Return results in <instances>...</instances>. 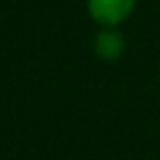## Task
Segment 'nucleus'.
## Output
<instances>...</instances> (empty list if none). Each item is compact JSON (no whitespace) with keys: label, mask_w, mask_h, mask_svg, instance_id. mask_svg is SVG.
Masks as SVG:
<instances>
[{"label":"nucleus","mask_w":160,"mask_h":160,"mask_svg":"<svg viewBox=\"0 0 160 160\" xmlns=\"http://www.w3.org/2000/svg\"><path fill=\"white\" fill-rule=\"evenodd\" d=\"M90 19L103 29H115L125 23L136 8V0H88Z\"/></svg>","instance_id":"f257e3e1"},{"label":"nucleus","mask_w":160,"mask_h":160,"mask_svg":"<svg viewBox=\"0 0 160 160\" xmlns=\"http://www.w3.org/2000/svg\"><path fill=\"white\" fill-rule=\"evenodd\" d=\"M125 52V39L115 29H103L94 37V53L105 62H113L123 56Z\"/></svg>","instance_id":"f03ea898"}]
</instances>
